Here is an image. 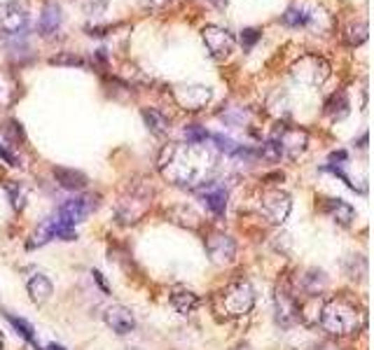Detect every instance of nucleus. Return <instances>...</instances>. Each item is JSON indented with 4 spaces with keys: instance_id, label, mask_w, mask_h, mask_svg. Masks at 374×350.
Returning <instances> with one entry per match:
<instances>
[{
    "instance_id": "f257e3e1",
    "label": "nucleus",
    "mask_w": 374,
    "mask_h": 350,
    "mask_svg": "<svg viewBox=\"0 0 374 350\" xmlns=\"http://www.w3.org/2000/svg\"><path fill=\"white\" fill-rule=\"evenodd\" d=\"M206 159L210 154L201 145H178L171 143L161 150L159 156V170L166 180H171L180 187H196V182L203 184V170H206Z\"/></svg>"
},
{
    "instance_id": "f03ea898",
    "label": "nucleus",
    "mask_w": 374,
    "mask_h": 350,
    "mask_svg": "<svg viewBox=\"0 0 374 350\" xmlns=\"http://www.w3.org/2000/svg\"><path fill=\"white\" fill-rule=\"evenodd\" d=\"M318 320L332 336H351L363 327V311L349 297H332L321 306Z\"/></svg>"
},
{
    "instance_id": "7ed1b4c3",
    "label": "nucleus",
    "mask_w": 374,
    "mask_h": 350,
    "mask_svg": "<svg viewBox=\"0 0 374 350\" xmlns=\"http://www.w3.org/2000/svg\"><path fill=\"white\" fill-rule=\"evenodd\" d=\"M255 306V290L250 287L246 280H236V283H229L224 290H220L213 297V308L215 313L224 320H236L243 318L253 311Z\"/></svg>"
},
{
    "instance_id": "20e7f679",
    "label": "nucleus",
    "mask_w": 374,
    "mask_h": 350,
    "mask_svg": "<svg viewBox=\"0 0 374 350\" xmlns=\"http://www.w3.org/2000/svg\"><path fill=\"white\" fill-rule=\"evenodd\" d=\"M52 238H59V241H75V238H78V231H75V226L66 224L59 215H54L38 226V231L33 233L29 241V248H40V245L50 243Z\"/></svg>"
},
{
    "instance_id": "39448f33",
    "label": "nucleus",
    "mask_w": 374,
    "mask_h": 350,
    "mask_svg": "<svg viewBox=\"0 0 374 350\" xmlns=\"http://www.w3.org/2000/svg\"><path fill=\"white\" fill-rule=\"evenodd\" d=\"M292 210L290 196L281 189H267L260 196V212L271 224H283Z\"/></svg>"
},
{
    "instance_id": "423d86ee",
    "label": "nucleus",
    "mask_w": 374,
    "mask_h": 350,
    "mask_svg": "<svg viewBox=\"0 0 374 350\" xmlns=\"http://www.w3.org/2000/svg\"><path fill=\"white\" fill-rule=\"evenodd\" d=\"M201 38H203L206 50L210 52V57L215 61H227L232 57L236 40L227 29H222V26H206V29L201 31Z\"/></svg>"
},
{
    "instance_id": "0eeeda50",
    "label": "nucleus",
    "mask_w": 374,
    "mask_h": 350,
    "mask_svg": "<svg viewBox=\"0 0 374 350\" xmlns=\"http://www.w3.org/2000/svg\"><path fill=\"white\" fill-rule=\"evenodd\" d=\"M328 75H330V66L325 64L321 57H304L292 68V78L309 87L323 85V82L328 80Z\"/></svg>"
},
{
    "instance_id": "6e6552de",
    "label": "nucleus",
    "mask_w": 374,
    "mask_h": 350,
    "mask_svg": "<svg viewBox=\"0 0 374 350\" xmlns=\"http://www.w3.org/2000/svg\"><path fill=\"white\" fill-rule=\"evenodd\" d=\"M96 205H99V196H94V194L75 196V198H68V201L61 203L57 215L64 219L66 224L75 226V224L85 222V219L96 210Z\"/></svg>"
},
{
    "instance_id": "1a4fd4ad",
    "label": "nucleus",
    "mask_w": 374,
    "mask_h": 350,
    "mask_svg": "<svg viewBox=\"0 0 374 350\" xmlns=\"http://www.w3.org/2000/svg\"><path fill=\"white\" fill-rule=\"evenodd\" d=\"M26 24H29V15L19 0H8L0 5V33L3 36H19L26 29Z\"/></svg>"
},
{
    "instance_id": "9d476101",
    "label": "nucleus",
    "mask_w": 374,
    "mask_h": 350,
    "mask_svg": "<svg viewBox=\"0 0 374 350\" xmlns=\"http://www.w3.org/2000/svg\"><path fill=\"white\" fill-rule=\"evenodd\" d=\"M150 203H152V201H150V191L134 189L131 194L122 198L120 205H117V217H120V222H124V224L138 222V219L148 212Z\"/></svg>"
},
{
    "instance_id": "9b49d317",
    "label": "nucleus",
    "mask_w": 374,
    "mask_h": 350,
    "mask_svg": "<svg viewBox=\"0 0 374 350\" xmlns=\"http://www.w3.org/2000/svg\"><path fill=\"white\" fill-rule=\"evenodd\" d=\"M276 320L283 327H292L299 320V304L288 283H278L276 287Z\"/></svg>"
},
{
    "instance_id": "f8f14e48",
    "label": "nucleus",
    "mask_w": 374,
    "mask_h": 350,
    "mask_svg": "<svg viewBox=\"0 0 374 350\" xmlns=\"http://www.w3.org/2000/svg\"><path fill=\"white\" fill-rule=\"evenodd\" d=\"M194 194L215 217H224V212H227V189L220 182H203L199 187H194Z\"/></svg>"
},
{
    "instance_id": "ddd939ff",
    "label": "nucleus",
    "mask_w": 374,
    "mask_h": 350,
    "mask_svg": "<svg viewBox=\"0 0 374 350\" xmlns=\"http://www.w3.org/2000/svg\"><path fill=\"white\" fill-rule=\"evenodd\" d=\"M206 252L215 264H232L236 259V243L227 233H210L206 238Z\"/></svg>"
},
{
    "instance_id": "4468645a",
    "label": "nucleus",
    "mask_w": 374,
    "mask_h": 350,
    "mask_svg": "<svg viewBox=\"0 0 374 350\" xmlns=\"http://www.w3.org/2000/svg\"><path fill=\"white\" fill-rule=\"evenodd\" d=\"M276 140H278V145H281L283 156H288V159H297V156L307 150L309 136H307V131H302V129L283 126L281 133L276 136Z\"/></svg>"
},
{
    "instance_id": "2eb2a0df",
    "label": "nucleus",
    "mask_w": 374,
    "mask_h": 350,
    "mask_svg": "<svg viewBox=\"0 0 374 350\" xmlns=\"http://www.w3.org/2000/svg\"><path fill=\"white\" fill-rule=\"evenodd\" d=\"M210 89L201 85H189V87H178L173 92V99L180 108L185 110H201L206 108V103L210 101Z\"/></svg>"
},
{
    "instance_id": "dca6fc26",
    "label": "nucleus",
    "mask_w": 374,
    "mask_h": 350,
    "mask_svg": "<svg viewBox=\"0 0 374 350\" xmlns=\"http://www.w3.org/2000/svg\"><path fill=\"white\" fill-rule=\"evenodd\" d=\"M106 325L110 327L115 334L124 336V334H129V332H134L136 318H134V313L129 311L127 306L115 304V306H110V308L106 311Z\"/></svg>"
},
{
    "instance_id": "f3484780",
    "label": "nucleus",
    "mask_w": 374,
    "mask_h": 350,
    "mask_svg": "<svg viewBox=\"0 0 374 350\" xmlns=\"http://www.w3.org/2000/svg\"><path fill=\"white\" fill-rule=\"evenodd\" d=\"M26 290H29L33 304H45L54 294V285L45 273H33L29 278V283H26Z\"/></svg>"
},
{
    "instance_id": "a211bd4d",
    "label": "nucleus",
    "mask_w": 374,
    "mask_h": 350,
    "mask_svg": "<svg viewBox=\"0 0 374 350\" xmlns=\"http://www.w3.org/2000/svg\"><path fill=\"white\" fill-rule=\"evenodd\" d=\"M323 208L337 224H342V226H349L353 219H356V210H353V205L342 201V198H325Z\"/></svg>"
},
{
    "instance_id": "6ab92c4d",
    "label": "nucleus",
    "mask_w": 374,
    "mask_h": 350,
    "mask_svg": "<svg viewBox=\"0 0 374 350\" xmlns=\"http://www.w3.org/2000/svg\"><path fill=\"white\" fill-rule=\"evenodd\" d=\"M38 29L45 38H54L59 33V29H61V8L57 3H47L43 8Z\"/></svg>"
},
{
    "instance_id": "aec40b11",
    "label": "nucleus",
    "mask_w": 374,
    "mask_h": 350,
    "mask_svg": "<svg viewBox=\"0 0 374 350\" xmlns=\"http://www.w3.org/2000/svg\"><path fill=\"white\" fill-rule=\"evenodd\" d=\"M171 304L178 313L189 315L201 306V299H199V294H194L192 290H187V287H175L171 292Z\"/></svg>"
},
{
    "instance_id": "412c9836",
    "label": "nucleus",
    "mask_w": 374,
    "mask_h": 350,
    "mask_svg": "<svg viewBox=\"0 0 374 350\" xmlns=\"http://www.w3.org/2000/svg\"><path fill=\"white\" fill-rule=\"evenodd\" d=\"M54 177H57V182L64 189L78 191V189H85L87 187V175L80 173V170H75V168H61V166L54 168Z\"/></svg>"
},
{
    "instance_id": "4be33fe9",
    "label": "nucleus",
    "mask_w": 374,
    "mask_h": 350,
    "mask_svg": "<svg viewBox=\"0 0 374 350\" xmlns=\"http://www.w3.org/2000/svg\"><path fill=\"white\" fill-rule=\"evenodd\" d=\"M281 22L285 26H292V29H299V26H309L314 22V12L307 10L304 5H290L285 10V15L281 17Z\"/></svg>"
},
{
    "instance_id": "5701e85b",
    "label": "nucleus",
    "mask_w": 374,
    "mask_h": 350,
    "mask_svg": "<svg viewBox=\"0 0 374 350\" xmlns=\"http://www.w3.org/2000/svg\"><path fill=\"white\" fill-rule=\"evenodd\" d=\"M168 219L175 224H180V226H187V229H199V224H201V219L199 215L192 210V208H187V205H175V208H171L166 212Z\"/></svg>"
},
{
    "instance_id": "b1692460",
    "label": "nucleus",
    "mask_w": 374,
    "mask_h": 350,
    "mask_svg": "<svg viewBox=\"0 0 374 350\" xmlns=\"http://www.w3.org/2000/svg\"><path fill=\"white\" fill-rule=\"evenodd\" d=\"M325 285H328V278H325L323 271H316V269L307 271L302 278H299V287H302V290L307 292V294H311V297L321 294L325 290Z\"/></svg>"
},
{
    "instance_id": "393cba45",
    "label": "nucleus",
    "mask_w": 374,
    "mask_h": 350,
    "mask_svg": "<svg viewBox=\"0 0 374 350\" xmlns=\"http://www.w3.org/2000/svg\"><path fill=\"white\" fill-rule=\"evenodd\" d=\"M143 119H145L148 129L152 131L154 136H166L168 129H171V124H168V117L161 115L159 110H143Z\"/></svg>"
},
{
    "instance_id": "a878e982",
    "label": "nucleus",
    "mask_w": 374,
    "mask_h": 350,
    "mask_svg": "<svg viewBox=\"0 0 374 350\" xmlns=\"http://www.w3.org/2000/svg\"><path fill=\"white\" fill-rule=\"evenodd\" d=\"M349 99H346L344 92H337L332 94L328 103H325V112H328L332 119H344L346 115H349Z\"/></svg>"
},
{
    "instance_id": "bb28decb",
    "label": "nucleus",
    "mask_w": 374,
    "mask_h": 350,
    "mask_svg": "<svg viewBox=\"0 0 374 350\" xmlns=\"http://www.w3.org/2000/svg\"><path fill=\"white\" fill-rule=\"evenodd\" d=\"M17 82L8 73H0V108H8L17 101Z\"/></svg>"
},
{
    "instance_id": "cd10ccee",
    "label": "nucleus",
    "mask_w": 374,
    "mask_h": 350,
    "mask_svg": "<svg viewBox=\"0 0 374 350\" xmlns=\"http://www.w3.org/2000/svg\"><path fill=\"white\" fill-rule=\"evenodd\" d=\"M5 318H8L10 325L15 327L17 332L22 334L24 339L31 343V346H36V348L40 350V343H38V339H36V329H33L31 322H26L24 318H17V315H12V313H5Z\"/></svg>"
},
{
    "instance_id": "c85d7f7f",
    "label": "nucleus",
    "mask_w": 374,
    "mask_h": 350,
    "mask_svg": "<svg viewBox=\"0 0 374 350\" xmlns=\"http://www.w3.org/2000/svg\"><path fill=\"white\" fill-rule=\"evenodd\" d=\"M344 40H346V43H349L351 47H358V45H363L365 40H367V24H365V22H358V24H351V26H346Z\"/></svg>"
},
{
    "instance_id": "c756f323",
    "label": "nucleus",
    "mask_w": 374,
    "mask_h": 350,
    "mask_svg": "<svg viewBox=\"0 0 374 350\" xmlns=\"http://www.w3.org/2000/svg\"><path fill=\"white\" fill-rule=\"evenodd\" d=\"M5 191H8V196H10V201H12V208H15V210H24V205H26V189L22 187V184L8 180V182H5Z\"/></svg>"
},
{
    "instance_id": "7c9ffc66",
    "label": "nucleus",
    "mask_w": 374,
    "mask_h": 350,
    "mask_svg": "<svg viewBox=\"0 0 374 350\" xmlns=\"http://www.w3.org/2000/svg\"><path fill=\"white\" fill-rule=\"evenodd\" d=\"M210 138H213V143H215V147L220 150V152H224V154H236V150H239L241 145L239 143H234L232 138H229V136H222V133H213L210 136Z\"/></svg>"
},
{
    "instance_id": "2f4dec72",
    "label": "nucleus",
    "mask_w": 374,
    "mask_h": 350,
    "mask_svg": "<svg viewBox=\"0 0 374 350\" xmlns=\"http://www.w3.org/2000/svg\"><path fill=\"white\" fill-rule=\"evenodd\" d=\"M185 138H187L189 145H201V143H206L210 138V133L206 131V129H201L196 124H189L185 129Z\"/></svg>"
},
{
    "instance_id": "473e14b6",
    "label": "nucleus",
    "mask_w": 374,
    "mask_h": 350,
    "mask_svg": "<svg viewBox=\"0 0 374 350\" xmlns=\"http://www.w3.org/2000/svg\"><path fill=\"white\" fill-rule=\"evenodd\" d=\"M260 154H262L267 161H278V159H281V156H283L281 145H278V140H276V138H271V140L264 143L262 150H260Z\"/></svg>"
},
{
    "instance_id": "72a5a7b5",
    "label": "nucleus",
    "mask_w": 374,
    "mask_h": 350,
    "mask_svg": "<svg viewBox=\"0 0 374 350\" xmlns=\"http://www.w3.org/2000/svg\"><path fill=\"white\" fill-rule=\"evenodd\" d=\"M52 66H85V59L75 57V54H57L50 59Z\"/></svg>"
},
{
    "instance_id": "f704fd0d",
    "label": "nucleus",
    "mask_w": 374,
    "mask_h": 350,
    "mask_svg": "<svg viewBox=\"0 0 374 350\" xmlns=\"http://www.w3.org/2000/svg\"><path fill=\"white\" fill-rule=\"evenodd\" d=\"M260 36H262V33L257 31V29H243L241 31V38H239L241 45H243V50H250V47H253L257 40H260Z\"/></svg>"
},
{
    "instance_id": "c9c22d12",
    "label": "nucleus",
    "mask_w": 374,
    "mask_h": 350,
    "mask_svg": "<svg viewBox=\"0 0 374 350\" xmlns=\"http://www.w3.org/2000/svg\"><path fill=\"white\" fill-rule=\"evenodd\" d=\"M0 159H5V161L10 163V166H19V159L5 145H0Z\"/></svg>"
},
{
    "instance_id": "e433bc0d",
    "label": "nucleus",
    "mask_w": 374,
    "mask_h": 350,
    "mask_svg": "<svg viewBox=\"0 0 374 350\" xmlns=\"http://www.w3.org/2000/svg\"><path fill=\"white\" fill-rule=\"evenodd\" d=\"M337 161H346V152H344V150H339V152H332L330 154V166H335Z\"/></svg>"
},
{
    "instance_id": "4c0bfd02",
    "label": "nucleus",
    "mask_w": 374,
    "mask_h": 350,
    "mask_svg": "<svg viewBox=\"0 0 374 350\" xmlns=\"http://www.w3.org/2000/svg\"><path fill=\"white\" fill-rule=\"evenodd\" d=\"M94 280H96V283L103 287V292H108V285H106V280H103V276H101L99 271H94Z\"/></svg>"
},
{
    "instance_id": "58836bf2",
    "label": "nucleus",
    "mask_w": 374,
    "mask_h": 350,
    "mask_svg": "<svg viewBox=\"0 0 374 350\" xmlns=\"http://www.w3.org/2000/svg\"><path fill=\"white\" fill-rule=\"evenodd\" d=\"M168 0H148V5L150 8H161V5H166Z\"/></svg>"
},
{
    "instance_id": "ea45409f",
    "label": "nucleus",
    "mask_w": 374,
    "mask_h": 350,
    "mask_svg": "<svg viewBox=\"0 0 374 350\" xmlns=\"http://www.w3.org/2000/svg\"><path fill=\"white\" fill-rule=\"evenodd\" d=\"M213 3L217 5V8H220V10H224V8H227V0H213Z\"/></svg>"
},
{
    "instance_id": "a19ab883",
    "label": "nucleus",
    "mask_w": 374,
    "mask_h": 350,
    "mask_svg": "<svg viewBox=\"0 0 374 350\" xmlns=\"http://www.w3.org/2000/svg\"><path fill=\"white\" fill-rule=\"evenodd\" d=\"M47 350H66V348L59 346V343H50V346H47Z\"/></svg>"
},
{
    "instance_id": "79ce46f5",
    "label": "nucleus",
    "mask_w": 374,
    "mask_h": 350,
    "mask_svg": "<svg viewBox=\"0 0 374 350\" xmlns=\"http://www.w3.org/2000/svg\"><path fill=\"white\" fill-rule=\"evenodd\" d=\"M5 348V339H3V332H0V350Z\"/></svg>"
},
{
    "instance_id": "37998d69",
    "label": "nucleus",
    "mask_w": 374,
    "mask_h": 350,
    "mask_svg": "<svg viewBox=\"0 0 374 350\" xmlns=\"http://www.w3.org/2000/svg\"><path fill=\"white\" fill-rule=\"evenodd\" d=\"M127 350H141V348H127Z\"/></svg>"
}]
</instances>
